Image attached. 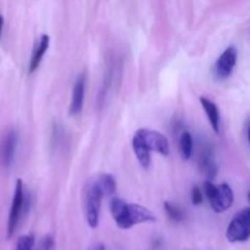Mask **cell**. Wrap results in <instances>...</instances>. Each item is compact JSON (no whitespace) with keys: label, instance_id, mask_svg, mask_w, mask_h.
I'll return each mask as SVG.
<instances>
[{"label":"cell","instance_id":"cell-16","mask_svg":"<svg viewBox=\"0 0 250 250\" xmlns=\"http://www.w3.org/2000/svg\"><path fill=\"white\" fill-rule=\"evenodd\" d=\"M34 246V237L32 234L22 236L17 242L16 250H32Z\"/></svg>","mask_w":250,"mask_h":250},{"label":"cell","instance_id":"cell-2","mask_svg":"<svg viewBox=\"0 0 250 250\" xmlns=\"http://www.w3.org/2000/svg\"><path fill=\"white\" fill-rule=\"evenodd\" d=\"M103 197H105V195L103 193L102 188L98 185L97 180L90 182L87 187V192H85L84 211L88 225L92 229H95L99 224V214Z\"/></svg>","mask_w":250,"mask_h":250},{"label":"cell","instance_id":"cell-6","mask_svg":"<svg viewBox=\"0 0 250 250\" xmlns=\"http://www.w3.org/2000/svg\"><path fill=\"white\" fill-rule=\"evenodd\" d=\"M237 49L234 46H229L224 53L220 55L217 59L216 63H215V75L219 78L224 80L231 76L233 72V68L237 62Z\"/></svg>","mask_w":250,"mask_h":250},{"label":"cell","instance_id":"cell-14","mask_svg":"<svg viewBox=\"0 0 250 250\" xmlns=\"http://www.w3.org/2000/svg\"><path fill=\"white\" fill-rule=\"evenodd\" d=\"M181 155L185 160H189L193 154V138L189 132H183L180 138Z\"/></svg>","mask_w":250,"mask_h":250},{"label":"cell","instance_id":"cell-15","mask_svg":"<svg viewBox=\"0 0 250 250\" xmlns=\"http://www.w3.org/2000/svg\"><path fill=\"white\" fill-rule=\"evenodd\" d=\"M164 208H165L166 212H167V215L170 216L171 220H173V221H182L183 212L180 208L176 207V205H173V204H171V203H168V202H165Z\"/></svg>","mask_w":250,"mask_h":250},{"label":"cell","instance_id":"cell-18","mask_svg":"<svg viewBox=\"0 0 250 250\" xmlns=\"http://www.w3.org/2000/svg\"><path fill=\"white\" fill-rule=\"evenodd\" d=\"M2 24H4V19L2 16L0 15V37H1V32H2Z\"/></svg>","mask_w":250,"mask_h":250},{"label":"cell","instance_id":"cell-12","mask_svg":"<svg viewBox=\"0 0 250 250\" xmlns=\"http://www.w3.org/2000/svg\"><path fill=\"white\" fill-rule=\"evenodd\" d=\"M200 103H202L203 109L205 110L208 115V119H209L210 125H211L212 129L215 131V133H219L220 132V111L217 109L216 104L212 103L211 100L207 99V98H200Z\"/></svg>","mask_w":250,"mask_h":250},{"label":"cell","instance_id":"cell-11","mask_svg":"<svg viewBox=\"0 0 250 250\" xmlns=\"http://www.w3.org/2000/svg\"><path fill=\"white\" fill-rule=\"evenodd\" d=\"M132 146H133V151L139 164L144 168H148L150 165V149L146 146V144L142 141L138 134H134L133 139H132Z\"/></svg>","mask_w":250,"mask_h":250},{"label":"cell","instance_id":"cell-1","mask_svg":"<svg viewBox=\"0 0 250 250\" xmlns=\"http://www.w3.org/2000/svg\"><path fill=\"white\" fill-rule=\"evenodd\" d=\"M110 209L116 225L122 229H128L137 224L156 221L155 215L149 209L138 204H127L119 198L111 200Z\"/></svg>","mask_w":250,"mask_h":250},{"label":"cell","instance_id":"cell-8","mask_svg":"<svg viewBox=\"0 0 250 250\" xmlns=\"http://www.w3.org/2000/svg\"><path fill=\"white\" fill-rule=\"evenodd\" d=\"M16 146L17 137L15 131L11 129V131H9L5 134L1 146H0V156H1V161L5 166H10L12 164L15 153H16Z\"/></svg>","mask_w":250,"mask_h":250},{"label":"cell","instance_id":"cell-17","mask_svg":"<svg viewBox=\"0 0 250 250\" xmlns=\"http://www.w3.org/2000/svg\"><path fill=\"white\" fill-rule=\"evenodd\" d=\"M192 203L194 205H200L203 203V193L199 187H194L192 189Z\"/></svg>","mask_w":250,"mask_h":250},{"label":"cell","instance_id":"cell-20","mask_svg":"<svg viewBox=\"0 0 250 250\" xmlns=\"http://www.w3.org/2000/svg\"><path fill=\"white\" fill-rule=\"evenodd\" d=\"M248 200H249V203H250V190H249V193H248Z\"/></svg>","mask_w":250,"mask_h":250},{"label":"cell","instance_id":"cell-7","mask_svg":"<svg viewBox=\"0 0 250 250\" xmlns=\"http://www.w3.org/2000/svg\"><path fill=\"white\" fill-rule=\"evenodd\" d=\"M233 190L227 183H222L217 187L216 193L211 199H209L210 205L215 212H224L229 210L233 204Z\"/></svg>","mask_w":250,"mask_h":250},{"label":"cell","instance_id":"cell-13","mask_svg":"<svg viewBox=\"0 0 250 250\" xmlns=\"http://www.w3.org/2000/svg\"><path fill=\"white\" fill-rule=\"evenodd\" d=\"M95 180H97L99 187L102 188L104 195H106V197H110V195L116 192V181H115L114 176L109 175V173H104V175H100Z\"/></svg>","mask_w":250,"mask_h":250},{"label":"cell","instance_id":"cell-3","mask_svg":"<svg viewBox=\"0 0 250 250\" xmlns=\"http://www.w3.org/2000/svg\"><path fill=\"white\" fill-rule=\"evenodd\" d=\"M226 237L229 242H244L250 238V208L239 211L227 229Z\"/></svg>","mask_w":250,"mask_h":250},{"label":"cell","instance_id":"cell-10","mask_svg":"<svg viewBox=\"0 0 250 250\" xmlns=\"http://www.w3.org/2000/svg\"><path fill=\"white\" fill-rule=\"evenodd\" d=\"M49 43H50V38H49L48 34H43L39 39L38 44L34 48L33 54H32L31 61H29V67H28V72L33 73L37 68L39 67L41 65V61L43 59L44 54L46 53L49 48Z\"/></svg>","mask_w":250,"mask_h":250},{"label":"cell","instance_id":"cell-21","mask_svg":"<svg viewBox=\"0 0 250 250\" xmlns=\"http://www.w3.org/2000/svg\"><path fill=\"white\" fill-rule=\"evenodd\" d=\"M100 250H103V248H100Z\"/></svg>","mask_w":250,"mask_h":250},{"label":"cell","instance_id":"cell-19","mask_svg":"<svg viewBox=\"0 0 250 250\" xmlns=\"http://www.w3.org/2000/svg\"><path fill=\"white\" fill-rule=\"evenodd\" d=\"M248 138H249V146H250V125H249V129H248Z\"/></svg>","mask_w":250,"mask_h":250},{"label":"cell","instance_id":"cell-9","mask_svg":"<svg viewBox=\"0 0 250 250\" xmlns=\"http://www.w3.org/2000/svg\"><path fill=\"white\" fill-rule=\"evenodd\" d=\"M84 90H85V76L80 75L75 83L72 92V100H71L70 114L80 115L83 109V102H84Z\"/></svg>","mask_w":250,"mask_h":250},{"label":"cell","instance_id":"cell-4","mask_svg":"<svg viewBox=\"0 0 250 250\" xmlns=\"http://www.w3.org/2000/svg\"><path fill=\"white\" fill-rule=\"evenodd\" d=\"M142 138V141L146 144L150 151H156L160 155L167 156L170 154V144H168L167 138L160 132L153 131V129L142 128L136 132Z\"/></svg>","mask_w":250,"mask_h":250},{"label":"cell","instance_id":"cell-5","mask_svg":"<svg viewBox=\"0 0 250 250\" xmlns=\"http://www.w3.org/2000/svg\"><path fill=\"white\" fill-rule=\"evenodd\" d=\"M24 204V194H23V183L21 180H17L16 188H15L14 199H12L11 210H10L9 221H7V237H11L14 232L16 231V227L19 225L20 217H21L22 210Z\"/></svg>","mask_w":250,"mask_h":250}]
</instances>
